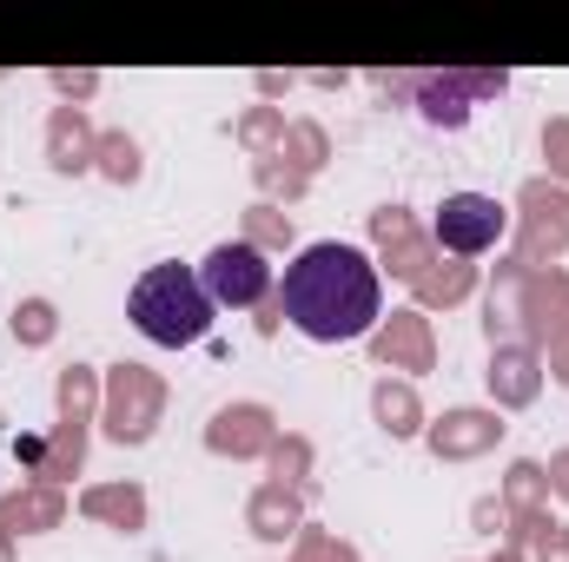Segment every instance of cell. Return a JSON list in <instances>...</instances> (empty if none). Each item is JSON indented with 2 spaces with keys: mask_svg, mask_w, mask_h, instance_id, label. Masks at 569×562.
<instances>
[{
  "mask_svg": "<svg viewBox=\"0 0 569 562\" xmlns=\"http://www.w3.org/2000/svg\"><path fill=\"white\" fill-rule=\"evenodd\" d=\"M212 298H206V284L192 265H152L140 272L133 284V298H127V318H133V331H140L146 344H166V351H179V344H199L206 331H212Z\"/></svg>",
  "mask_w": 569,
  "mask_h": 562,
  "instance_id": "7a4b0ae2",
  "label": "cell"
},
{
  "mask_svg": "<svg viewBox=\"0 0 569 562\" xmlns=\"http://www.w3.org/2000/svg\"><path fill=\"white\" fill-rule=\"evenodd\" d=\"M199 284H206V298H212V304L246 311V304H259V298L272 291V265H266V252H259V245L232 239V245H212V252H206Z\"/></svg>",
  "mask_w": 569,
  "mask_h": 562,
  "instance_id": "277c9868",
  "label": "cell"
},
{
  "mask_svg": "<svg viewBox=\"0 0 569 562\" xmlns=\"http://www.w3.org/2000/svg\"><path fill=\"white\" fill-rule=\"evenodd\" d=\"M503 225H510V219H503V205H497L490 192H450V199L437 205V219H430L437 245L457 252V259H483V252H497Z\"/></svg>",
  "mask_w": 569,
  "mask_h": 562,
  "instance_id": "3957f363",
  "label": "cell"
},
{
  "mask_svg": "<svg viewBox=\"0 0 569 562\" xmlns=\"http://www.w3.org/2000/svg\"><path fill=\"white\" fill-rule=\"evenodd\" d=\"M284 318L291 331H305L311 344H358L378 311H385V291L378 272L358 245H338V239H318L305 245L291 265H284Z\"/></svg>",
  "mask_w": 569,
  "mask_h": 562,
  "instance_id": "6da1fadb",
  "label": "cell"
}]
</instances>
